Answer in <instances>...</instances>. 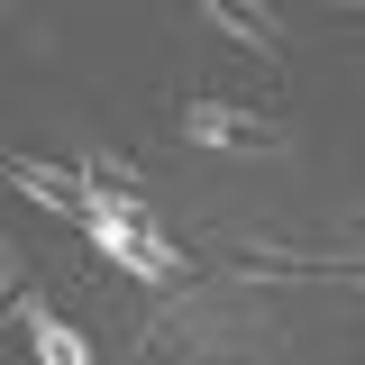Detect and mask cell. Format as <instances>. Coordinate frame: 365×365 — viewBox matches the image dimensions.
<instances>
[{"label":"cell","mask_w":365,"mask_h":365,"mask_svg":"<svg viewBox=\"0 0 365 365\" xmlns=\"http://www.w3.org/2000/svg\"><path fill=\"white\" fill-rule=\"evenodd\" d=\"M19 329H28V347H37V365H91V347H83V338H73V329H64L55 311H46V292H37V283L19 292Z\"/></svg>","instance_id":"obj_5"},{"label":"cell","mask_w":365,"mask_h":365,"mask_svg":"<svg viewBox=\"0 0 365 365\" xmlns=\"http://www.w3.org/2000/svg\"><path fill=\"white\" fill-rule=\"evenodd\" d=\"M182 137L228 146V155H274V146H283L265 119H247V110H228V101H182Z\"/></svg>","instance_id":"obj_1"},{"label":"cell","mask_w":365,"mask_h":365,"mask_svg":"<svg viewBox=\"0 0 365 365\" xmlns=\"http://www.w3.org/2000/svg\"><path fill=\"white\" fill-rule=\"evenodd\" d=\"M9 182L37 201V210H64V220H91V182L73 165H37V155H9Z\"/></svg>","instance_id":"obj_4"},{"label":"cell","mask_w":365,"mask_h":365,"mask_svg":"<svg viewBox=\"0 0 365 365\" xmlns=\"http://www.w3.org/2000/svg\"><path fill=\"white\" fill-rule=\"evenodd\" d=\"M338 9H365V0H338Z\"/></svg>","instance_id":"obj_7"},{"label":"cell","mask_w":365,"mask_h":365,"mask_svg":"<svg viewBox=\"0 0 365 365\" xmlns=\"http://www.w3.org/2000/svg\"><path fill=\"white\" fill-rule=\"evenodd\" d=\"M91 247H101L119 274H137V283H174V274H182V256L155 237V228H110V220H91Z\"/></svg>","instance_id":"obj_2"},{"label":"cell","mask_w":365,"mask_h":365,"mask_svg":"<svg viewBox=\"0 0 365 365\" xmlns=\"http://www.w3.org/2000/svg\"><path fill=\"white\" fill-rule=\"evenodd\" d=\"M201 19H210L228 46H247L256 64H283V28H274L265 0H201Z\"/></svg>","instance_id":"obj_3"},{"label":"cell","mask_w":365,"mask_h":365,"mask_svg":"<svg viewBox=\"0 0 365 365\" xmlns=\"http://www.w3.org/2000/svg\"><path fill=\"white\" fill-rule=\"evenodd\" d=\"M19 292H28V265H19V247L0 237V311H19Z\"/></svg>","instance_id":"obj_6"}]
</instances>
